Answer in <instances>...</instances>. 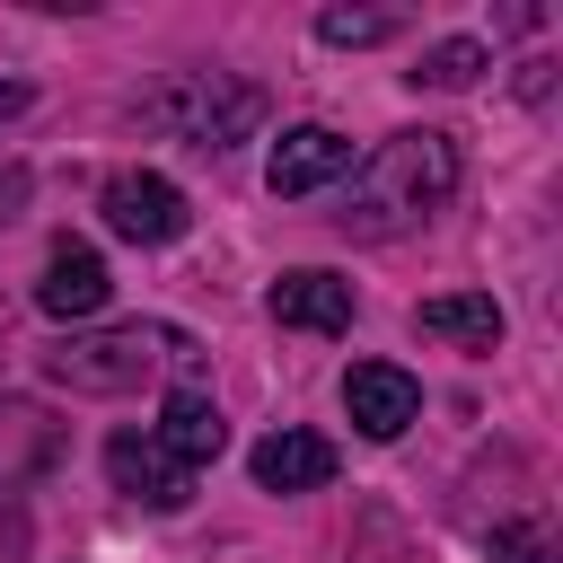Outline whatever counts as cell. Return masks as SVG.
Wrapping results in <instances>:
<instances>
[{
  "mask_svg": "<svg viewBox=\"0 0 563 563\" xmlns=\"http://www.w3.org/2000/svg\"><path fill=\"white\" fill-rule=\"evenodd\" d=\"M449 185H457V150H449V132H396L361 176H352V194H343V238H396V229H413L431 202H449Z\"/></svg>",
  "mask_w": 563,
  "mask_h": 563,
  "instance_id": "1",
  "label": "cell"
},
{
  "mask_svg": "<svg viewBox=\"0 0 563 563\" xmlns=\"http://www.w3.org/2000/svg\"><path fill=\"white\" fill-rule=\"evenodd\" d=\"M167 361H194V343L176 325H106V334H62L44 352V378L70 396H123Z\"/></svg>",
  "mask_w": 563,
  "mask_h": 563,
  "instance_id": "2",
  "label": "cell"
},
{
  "mask_svg": "<svg viewBox=\"0 0 563 563\" xmlns=\"http://www.w3.org/2000/svg\"><path fill=\"white\" fill-rule=\"evenodd\" d=\"M141 123H158V132H176L194 150H229V141H246L264 123V88L220 79V70H185V79H167V88L141 97Z\"/></svg>",
  "mask_w": 563,
  "mask_h": 563,
  "instance_id": "3",
  "label": "cell"
},
{
  "mask_svg": "<svg viewBox=\"0 0 563 563\" xmlns=\"http://www.w3.org/2000/svg\"><path fill=\"white\" fill-rule=\"evenodd\" d=\"M106 229L132 246H167V238H185V194L150 167H123V176H106Z\"/></svg>",
  "mask_w": 563,
  "mask_h": 563,
  "instance_id": "4",
  "label": "cell"
},
{
  "mask_svg": "<svg viewBox=\"0 0 563 563\" xmlns=\"http://www.w3.org/2000/svg\"><path fill=\"white\" fill-rule=\"evenodd\" d=\"M273 194H317V185H334V176H352V141L343 132H325V123H299V132H282L273 141Z\"/></svg>",
  "mask_w": 563,
  "mask_h": 563,
  "instance_id": "5",
  "label": "cell"
},
{
  "mask_svg": "<svg viewBox=\"0 0 563 563\" xmlns=\"http://www.w3.org/2000/svg\"><path fill=\"white\" fill-rule=\"evenodd\" d=\"M343 405H352V422H361L369 440H396V431L422 413V387H413L396 361H361V369L343 378Z\"/></svg>",
  "mask_w": 563,
  "mask_h": 563,
  "instance_id": "6",
  "label": "cell"
},
{
  "mask_svg": "<svg viewBox=\"0 0 563 563\" xmlns=\"http://www.w3.org/2000/svg\"><path fill=\"white\" fill-rule=\"evenodd\" d=\"M106 475H114L132 501H150V510H176V501H185V466H176L150 431H114V440H106Z\"/></svg>",
  "mask_w": 563,
  "mask_h": 563,
  "instance_id": "7",
  "label": "cell"
},
{
  "mask_svg": "<svg viewBox=\"0 0 563 563\" xmlns=\"http://www.w3.org/2000/svg\"><path fill=\"white\" fill-rule=\"evenodd\" d=\"M273 317H282V325H299V334H343V325H352V282H334V273L299 264V273H282V282H273Z\"/></svg>",
  "mask_w": 563,
  "mask_h": 563,
  "instance_id": "8",
  "label": "cell"
},
{
  "mask_svg": "<svg viewBox=\"0 0 563 563\" xmlns=\"http://www.w3.org/2000/svg\"><path fill=\"white\" fill-rule=\"evenodd\" d=\"M150 440H158V449H167V457L194 475L202 457H220V449H229V422H220V405H211V396L176 387V396L158 405V431H150Z\"/></svg>",
  "mask_w": 563,
  "mask_h": 563,
  "instance_id": "9",
  "label": "cell"
},
{
  "mask_svg": "<svg viewBox=\"0 0 563 563\" xmlns=\"http://www.w3.org/2000/svg\"><path fill=\"white\" fill-rule=\"evenodd\" d=\"M35 308L44 317H97L106 308V255L97 246H53V264L35 282Z\"/></svg>",
  "mask_w": 563,
  "mask_h": 563,
  "instance_id": "10",
  "label": "cell"
},
{
  "mask_svg": "<svg viewBox=\"0 0 563 563\" xmlns=\"http://www.w3.org/2000/svg\"><path fill=\"white\" fill-rule=\"evenodd\" d=\"M325 475H334V440H317V431H273L255 449V484L264 493H317Z\"/></svg>",
  "mask_w": 563,
  "mask_h": 563,
  "instance_id": "11",
  "label": "cell"
},
{
  "mask_svg": "<svg viewBox=\"0 0 563 563\" xmlns=\"http://www.w3.org/2000/svg\"><path fill=\"white\" fill-rule=\"evenodd\" d=\"M413 325L431 334V343H501V308H493V290H440V299H422L413 308Z\"/></svg>",
  "mask_w": 563,
  "mask_h": 563,
  "instance_id": "12",
  "label": "cell"
},
{
  "mask_svg": "<svg viewBox=\"0 0 563 563\" xmlns=\"http://www.w3.org/2000/svg\"><path fill=\"white\" fill-rule=\"evenodd\" d=\"M484 62H493V53H484L475 35H449V44H431V53H422V70H413V79H422V88H466Z\"/></svg>",
  "mask_w": 563,
  "mask_h": 563,
  "instance_id": "13",
  "label": "cell"
},
{
  "mask_svg": "<svg viewBox=\"0 0 563 563\" xmlns=\"http://www.w3.org/2000/svg\"><path fill=\"white\" fill-rule=\"evenodd\" d=\"M396 26H405L396 9H325V18H317L325 44H378V35H396Z\"/></svg>",
  "mask_w": 563,
  "mask_h": 563,
  "instance_id": "14",
  "label": "cell"
},
{
  "mask_svg": "<svg viewBox=\"0 0 563 563\" xmlns=\"http://www.w3.org/2000/svg\"><path fill=\"white\" fill-rule=\"evenodd\" d=\"M493 563H554V545L537 519H519V528H493Z\"/></svg>",
  "mask_w": 563,
  "mask_h": 563,
  "instance_id": "15",
  "label": "cell"
},
{
  "mask_svg": "<svg viewBox=\"0 0 563 563\" xmlns=\"http://www.w3.org/2000/svg\"><path fill=\"white\" fill-rule=\"evenodd\" d=\"M18 554H26V519L0 501V563H18Z\"/></svg>",
  "mask_w": 563,
  "mask_h": 563,
  "instance_id": "16",
  "label": "cell"
},
{
  "mask_svg": "<svg viewBox=\"0 0 563 563\" xmlns=\"http://www.w3.org/2000/svg\"><path fill=\"white\" fill-rule=\"evenodd\" d=\"M18 106H26V88H18V79H0V123H9Z\"/></svg>",
  "mask_w": 563,
  "mask_h": 563,
  "instance_id": "17",
  "label": "cell"
}]
</instances>
